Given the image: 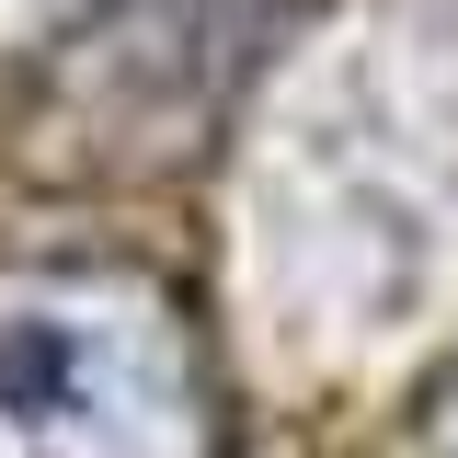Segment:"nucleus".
Returning <instances> with one entry per match:
<instances>
[{
  "mask_svg": "<svg viewBox=\"0 0 458 458\" xmlns=\"http://www.w3.org/2000/svg\"><path fill=\"white\" fill-rule=\"evenodd\" d=\"M0 458H218L183 298L126 264L0 276Z\"/></svg>",
  "mask_w": 458,
  "mask_h": 458,
  "instance_id": "nucleus-1",
  "label": "nucleus"
}]
</instances>
